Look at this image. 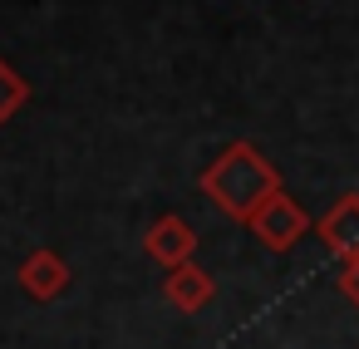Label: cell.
<instances>
[{
    "label": "cell",
    "instance_id": "cell-5",
    "mask_svg": "<svg viewBox=\"0 0 359 349\" xmlns=\"http://www.w3.org/2000/svg\"><path fill=\"white\" fill-rule=\"evenodd\" d=\"M20 285H25V295H35V300L65 295V290H69V266H65V256L50 251V246H40V251L20 266Z\"/></svg>",
    "mask_w": 359,
    "mask_h": 349
},
{
    "label": "cell",
    "instance_id": "cell-8",
    "mask_svg": "<svg viewBox=\"0 0 359 349\" xmlns=\"http://www.w3.org/2000/svg\"><path fill=\"white\" fill-rule=\"evenodd\" d=\"M339 295H344L349 305H359V256L344 261V271H339Z\"/></svg>",
    "mask_w": 359,
    "mask_h": 349
},
{
    "label": "cell",
    "instance_id": "cell-6",
    "mask_svg": "<svg viewBox=\"0 0 359 349\" xmlns=\"http://www.w3.org/2000/svg\"><path fill=\"white\" fill-rule=\"evenodd\" d=\"M212 295H217V280H212L202 266H192V261H187V266H177V271L168 275V300H172L177 310H187V315H192V310H202Z\"/></svg>",
    "mask_w": 359,
    "mask_h": 349
},
{
    "label": "cell",
    "instance_id": "cell-2",
    "mask_svg": "<svg viewBox=\"0 0 359 349\" xmlns=\"http://www.w3.org/2000/svg\"><path fill=\"white\" fill-rule=\"evenodd\" d=\"M246 226H251V236H256L266 251H290V246L310 231V217H305V212H300V202L280 187L276 197H266V202H261V212H256Z\"/></svg>",
    "mask_w": 359,
    "mask_h": 349
},
{
    "label": "cell",
    "instance_id": "cell-1",
    "mask_svg": "<svg viewBox=\"0 0 359 349\" xmlns=\"http://www.w3.org/2000/svg\"><path fill=\"white\" fill-rule=\"evenodd\" d=\"M202 192L217 202V212H226L236 221H251L261 212V202L280 192V172L256 143L236 138L202 167Z\"/></svg>",
    "mask_w": 359,
    "mask_h": 349
},
{
    "label": "cell",
    "instance_id": "cell-4",
    "mask_svg": "<svg viewBox=\"0 0 359 349\" xmlns=\"http://www.w3.org/2000/svg\"><path fill=\"white\" fill-rule=\"evenodd\" d=\"M320 241L339 256V261H349V256H359V192H344L325 217H320Z\"/></svg>",
    "mask_w": 359,
    "mask_h": 349
},
{
    "label": "cell",
    "instance_id": "cell-3",
    "mask_svg": "<svg viewBox=\"0 0 359 349\" xmlns=\"http://www.w3.org/2000/svg\"><path fill=\"white\" fill-rule=\"evenodd\" d=\"M143 251L153 256V261H163V266H187L192 261V251H197V231L177 217V212H168V217H158L153 226H148V236H143Z\"/></svg>",
    "mask_w": 359,
    "mask_h": 349
},
{
    "label": "cell",
    "instance_id": "cell-7",
    "mask_svg": "<svg viewBox=\"0 0 359 349\" xmlns=\"http://www.w3.org/2000/svg\"><path fill=\"white\" fill-rule=\"evenodd\" d=\"M30 94H35L30 79H25L11 60H0V123H11V118L30 104Z\"/></svg>",
    "mask_w": 359,
    "mask_h": 349
}]
</instances>
